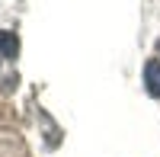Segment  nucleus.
<instances>
[{
  "mask_svg": "<svg viewBox=\"0 0 160 157\" xmlns=\"http://www.w3.org/2000/svg\"><path fill=\"white\" fill-rule=\"evenodd\" d=\"M0 48H3L7 58H13V55H16V38H13L10 32H0Z\"/></svg>",
  "mask_w": 160,
  "mask_h": 157,
  "instance_id": "2",
  "label": "nucleus"
},
{
  "mask_svg": "<svg viewBox=\"0 0 160 157\" xmlns=\"http://www.w3.org/2000/svg\"><path fill=\"white\" fill-rule=\"evenodd\" d=\"M144 77H148V90H151L154 96H160V61H148Z\"/></svg>",
  "mask_w": 160,
  "mask_h": 157,
  "instance_id": "1",
  "label": "nucleus"
}]
</instances>
